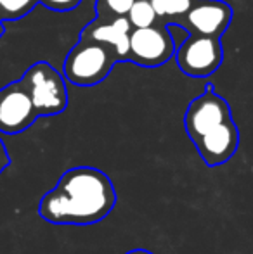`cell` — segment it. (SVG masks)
<instances>
[{"label": "cell", "instance_id": "6da1fadb", "mask_svg": "<svg viewBox=\"0 0 253 254\" xmlns=\"http://www.w3.org/2000/svg\"><path fill=\"white\" fill-rule=\"evenodd\" d=\"M56 187L66 197L75 227H87L104 220L116 204L111 178L97 168H71L61 175Z\"/></svg>", "mask_w": 253, "mask_h": 254}, {"label": "cell", "instance_id": "3957f363", "mask_svg": "<svg viewBox=\"0 0 253 254\" xmlns=\"http://www.w3.org/2000/svg\"><path fill=\"white\" fill-rule=\"evenodd\" d=\"M38 116H58L68 107L66 80L54 66L38 61L30 66L21 76Z\"/></svg>", "mask_w": 253, "mask_h": 254}, {"label": "cell", "instance_id": "5bb4252c", "mask_svg": "<svg viewBox=\"0 0 253 254\" xmlns=\"http://www.w3.org/2000/svg\"><path fill=\"white\" fill-rule=\"evenodd\" d=\"M137 0H95V10H97V19H118L127 17L132 5Z\"/></svg>", "mask_w": 253, "mask_h": 254}, {"label": "cell", "instance_id": "ba28073f", "mask_svg": "<svg viewBox=\"0 0 253 254\" xmlns=\"http://www.w3.org/2000/svg\"><path fill=\"white\" fill-rule=\"evenodd\" d=\"M38 114L21 80L0 88V133L16 135L28 130Z\"/></svg>", "mask_w": 253, "mask_h": 254}, {"label": "cell", "instance_id": "8fae6325", "mask_svg": "<svg viewBox=\"0 0 253 254\" xmlns=\"http://www.w3.org/2000/svg\"><path fill=\"white\" fill-rule=\"evenodd\" d=\"M38 214H40V218H44L45 221H49V223L71 225L68 201L58 187L49 190L47 194L40 199V204H38Z\"/></svg>", "mask_w": 253, "mask_h": 254}, {"label": "cell", "instance_id": "8992f818", "mask_svg": "<svg viewBox=\"0 0 253 254\" xmlns=\"http://www.w3.org/2000/svg\"><path fill=\"white\" fill-rule=\"evenodd\" d=\"M229 120H233L229 102L217 94L212 83H206L205 92L187 106L184 114V128L187 137L194 142Z\"/></svg>", "mask_w": 253, "mask_h": 254}, {"label": "cell", "instance_id": "30bf717a", "mask_svg": "<svg viewBox=\"0 0 253 254\" xmlns=\"http://www.w3.org/2000/svg\"><path fill=\"white\" fill-rule=\"evenodd\" d=\"M132 24L127 17L118 19H92L87 26L82 30L80 35L95 40L99 44L109 45L116 51L120 57V63H128V54H130V33Z\"/></svg>", "mask_w": 253, "mask_h": 254}, {"label": "cell", "instance_id": "e0dca14e", "mask_svg": "<svg viewBox=\"0 0 253 254\" xmlns=\"http://www.w3.org/2000/svg\"><path fill=\"white\" fill-rule=\"evenodd\" d=\"M9 163H10V159H9V154H7L5 144H3V140L0 138V173L9 166Z\"/></svg>", "mask_w": 253, "mask_h": 254}, {"label": "cell", "instance_id": "4fadbf2b", "mask_svg": "<svg viewBox=\"0 0 253 254\" xmlns=\"http://www.w3.org/2000/svg\"><path fill=\"white\" fill-rule=\"evenodd\" d=\"M127 19L130 21L134 30H142V28L155 26L160 23L158 14H156L155 7L151 5L149 0H137L132 5L130 12L127 14Z\"/></svg>", "mask_w": 253, "mask_h": 254}, {"label": "cell", "instance_id": "7c38bea8", "mask_svg": "<svg viewBox=\"0 0 253 254\" xmlns=\"http://www.w3.org/2000/svg\"><path fill=\"white\" fill-rule=\"evenodd\" d=\"M149 2L155 7L160 23L170 26V24H177L189 12L196 0H149Z\"/></svg>", "mask_w": 253, "mask_h": 254}, {"label": "cell", "instance_id": "9a60e30c", "mask_svg": "<svg viewBox=\"0 0 253 254\" xmlns=\"http://www.w3.org/2000/svg\"><path fill=\"white\" fill-rule=\"evenodd\" d=\"M38 0H0V21H17L30 14Z\"/></svg>", "mask_w": 253, "mask_h": 254}, {"label": "cell", "instance_id": "277c9868", "mask_svg": "<svg viewBox=\"0 0 253 254\" xmlns=\"http://www.w3.org/2000/svg\"><path fill=\"white\" fill-rule=\"evenodd\" d=\"M177 44L170 28L163 23L155 26L132 30L128 63L141 67H160L175 57Z\"/></svg>", "mask_w": 253, "mask_h": 254}, {"label": "cell", "instance_id": "7a4b0ae2", "mask_svg": "<svg viewBox=\"0 0 253 254\" xmlns=\"http://www.w3.org/2000/svg\"><path fill=\"white\" fill-rule=\"evenodd\" d=\"M116 63L120 57L115 49L80 35L64 57L63 76L77 87H94L108 78Z\"/></svg>", "mask_w": 253, "mask_h": 254}, {"label": "cell", "instance_id": "ac0fdd59", "mask_svg": "<svg viewBox=\"0 0 253 254\" xmlns=\"http://www.w3.org/2000/svg\"><path fill=\"white\" fill-rule=\"evenodd\" d=\"M125 254H153L151 251H146V249H132V251H128Z\"/></svg>", "mask_w": 253, "mask_h": 254}, {"label": "cell", "instance_id": "5b68a950", "mask_svg": "<svg viewBox=\"0 0 253 254\" xmlns=\"http://www.w3.org/2000/svg\"><path fill=\"white\" fill-rule=\"evenodd\" d=\"M179 69L192 78H206L220 67L224 49L220 38L189 35L175 51Z\"/></svg>", "mask_w": 253, "mask_h": 254}, {"label": "cell", "instance_id": "9c48e42d", "mask_svg": "<svg viewBox=\"0 0 253 254\" xmlns=\"http://www.w3.org/2000/svg\"><path fill=\"white\" fill-rule=\"evenodd\" d=\"M192 144L201 156L203 163L210 168H215L227 163L236 154L240 147V130L234 120H229L199 137Z\"/></svg>", "mask_w": 253, "mask_h": 254}, {"label": "cell", "instance_id": "52a82bcc", "mask_svg": "<svg viewBox=\"0 0 253 254\" xmlns=\"http://www.w3.org/2000/svg\"><path fill=\"white\" fill-rule=\"evenodd\" d=\"M233 14V7L224 0H196L175 26H180L189 35L220 38L229 28Z\"/></svg>", "mask_w": 253, "mask_h": 254}, {"label": "cell", "instance_id": "d6986e66", "mask_svg": "<svg viewBox=\"0 0 253 254\" xmlns=\"http://www.w3.org/2000/svg\"><path fill=\"white\" fill-rule=\"evenodd\" d=\"M3 33H5V24H3L2 21H0V38H2Z\"/></svg>", "mask_w": 253, "mask_h": 254}, {"label": "cell", "instance_id": "2e32d148", "mask_svg": "<svg viewBox=\"0 0 253 254\" xmlns=\"http://www.w3.org/2000/svg\"><path fill=\"white\" fill-rule=\"evenodd\" d=\"M38 3L54 12H70L80 5L82 0H38Z\"/></svg>", "mask_w": 253, "mask_h": 254}]
</instances>
